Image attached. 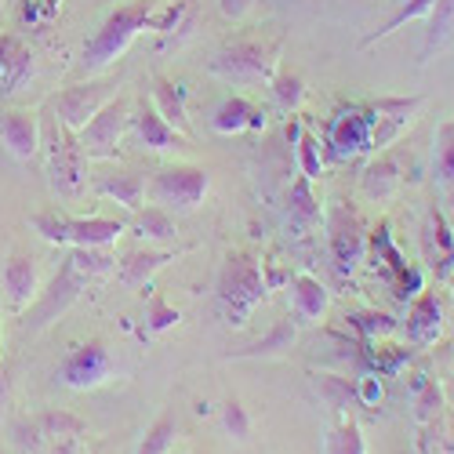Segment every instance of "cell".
Segmentation results:
<instances>
[{
  "instance_id": "1",
  "label": "cell",
  "mask_w": 454,
  "mask_h": 454,
  "mask_svg": "<svg viewBox=\"0 0 454 454\" xmlns=\"http://www.w3.org/2000/svg\"><path fill=\"white\" fill-rule=\"evenodd\" d=\"M266 294H270V287H266V277H262V266H258L254 254H247V251L225 254L222 273H218V287H215L225 324L244 327L251 320V313L266 301Z\"/></svg>"
},
{
  "instance_id": "2",
  "label": "cell",
  "mask_w": 454,
  "mask_h": 454,
  "mask_svg": "<svg viewBox=\"0 0 454 454\" xmlns=\"http://www.w3.org/2000/svg\"><path fill=\"white\" fill-rule=\"evenodd\" d=\"M149 19H153V8H149L145 0H138V4H124V8L113 12L98 26V33L84 44V59H81L84 73H102L106 66L117 62L131 48L135 36L149 26Z\"/></svg>"
},
{
  "instance_id": "3",
  "label": "cell",
  "mask_w": 454,
  "mask_h": 454,
  "mask_svg": "<svg viewBox=\"0 0 454 454\" xmlns=\"http://www.w3.org/2000/svg\"><path fill=\"white\" fill-rule=\"evenodd\" d=\"M88 287V277L73 266V258L66 254L62 262H59V270H55V277L48 280V287L33 298V306H29V313L19 320V334L22 338H33V334H41V331H48L73 301L81 298V291Z\"/></svg>"
},
{
  "instance_id": "4",
  "label": "cell",
  "mask_w": 454,
  "mask_h": 454,
  "mask_svg": "<svg viewBox=\"0 0 454 454\" xmlns=\"http://www.w3.org/2000/svg\"><path fill=\"white\" fill-rule=\"evenodd\" d=\"M41 142H48V182L51 193L62 200H77L84 193L88 182V168H84V149L81 138L69 128H62L59 121H51L48 131H41Z\"/></svg>"
},
{
  "instance_id": "5",
  "label": "cell",
  "mask_w": 454,
  "mask_h": 454,
  "mask_svg": "<svg viewBox=\"0 0 454 454\" xmlns=\"http://www.w3.org/2000/svg\"><path fill=\"white\" fill-rule=\"evenodd\" d=\"M207 69L230 84H262V81H273L277 48H266L258 41H237L218 48Z\"/></svg>"
},
{
  "instance_id": "6",
  "label": "cell",
  "mask_w": 454,
  "mask_h": 454,
  "mask_svg": "<svg viewBox=\"0 0 454 454\" xmlns=\"http://www.w3.org/2000/svg\"><path fill=\"white\" fill-rule=\"evenodd\" d=\"M211 189V175L204 168L193 164H175V168H160L153 185H149V197L164 211H193Z\"/></svg>"
},
{
  "instance_id": "7",
  "label": "cell",
  "mask_w": 454,
  "mask_h": 454,
  "mask_svg": "<svg viewBox=\"0 0 454 454\" xmlns=\"http://www.w3.org/2000/svg\"><path fill=\"white\" fill-rule=\"evenodd\" d=\"M117 95V81H84V84H73V88H66V91H59L55 98H51V106H55V121L62 124V128H69L73 135H81L84 128H88V121L95 117V113Z\"/></svg>"
},
{
  "instance_id": "8",
  "label": "cell",
  "mask_w": 454,
  "mask_h": 454,
  "mask_svg": "<svg viewBox=\"0 0 454 454\" xmlns=\"http://www.w3.org/2000/svg\"><path fill=\"white\" fill-rule=\"evenodd\" d=\"M131 124V102L124 95L109 98L95 117L88 121V128L81 131V149L84 157H95V160H106V157H117V145L124 138Z\"/></svg>"
},
{
  "instance_id": "9",
  "label": "cell",
  "mask_w": 454,
  "mask_h": 454,
  "mask_svg": "<svg viewBox=\"0 0 454 454\" xmlns=\"http://www.w3.org/2000/svg\"><path fill=\"white\" fill-rule=\"evenodd\" d=\"M117 364H113V353L102 342H84V346H73L62 364H59V382L69 389H98L106 386Z\"/></svg>"
},
{
  "instance_id": "10",
  "label": "cell",
  "mask_w": 454,
  "mask_h": 454,
  "mask_svg": "<svg viewBox=\"0 0 454 454\" xmlns=\"http://www.w3.org/2000/svg\"><path fill=\"white\" fill-rule=\"evenodd\" d=\"M327 145L334 160L371 149V106H342L327 124Z\"/></svg>"
},
{
  "instance_id": "11",
  "label": "cell",
  "mask_w": 454,
  "mask_h": 454,
  "mask_svg": "<svg viewBox=\"0 0 454 454\" xmlns=\"http://www.w3.org/2000/svg\"><path fill=\"white\" fill-rule=\"evenodd\" d=\"M327 244H331V254L342 270L360 266V258L367 251V233H364L360 215L342 207V204H334L327 211Z\"/></svg>"
},
{
  "instance_id": "12",
  "label": "cell",
  "mask_w": 454,
  "mask_h": 454,
  "mask_svg": "<svg viewBox=\"0 0 454 454\" xmlns=\"http://www.w3.org/2000/svg\"><path fill=\"white\" fill-rule=\"evenodd\" d=\"M426 106L422 95L414 98H374L371 102V149H386L400 131L414 121V113Z\"/></svg>"
},
{
  "instance_id": "13",
  "label": "cell",
  "mask_w": 454,
  "mask_h": 454,
  "mask_svg": "<svg viewBox=\"0 0 454 454\" xmlns=\"http://www.w3.org/2000/svg\"><path fill=\"white\" fill-rule=\"evenodd\" d=\"M0 287H4V298L12 313H26L33 306V298L41 294V277H36V258L26 251L8 254L4 270H0Z\"/></svg>"
},
{
  "instance_id": "14",
  "label": "cell",
  "mask_w": 454,
  "mask_h": 454,
  "mask_svg": "<svg viewBox=\"0 0 454 454\" xmlns=\"http://www.w3.org/2000/svg\"><path fill=\"white\" fill-rule=\"evenodd\" d=\"M0 142L8 145L15 160H33L41 149V121L33 109H8L0 113Z\"/></svg>"
},
{
  "instance_id": "15",
  "label": "cell",
  "mask_w": 454,
  "mask_h": 454,
  "mask_svg": "<svg viewBox=\"0 0 454 454\" xmlns=\"http://www.w3.org/2000/svg\"><path fill=\"white\" fill-rule=\"evenodd\" d=\"M131 124H135L138 142H142L145 149H153V153H171V149H185V145H189V138H185L182 131H175V128L160 117L153 102H142V106L135 109Z\"/></svg>"
},
{
  "instance_id": "16",
  "label": "cell",
  "mask_w": 454,
  "mask_h": 454,
  "mask_svg": "<svg viewBox=\"0 0 454 454\" xmlns=\"http://www.w3.org/2000/svg\"><path fill=\"white\" fill-rule=\"evenodd\" d=\"M33 73H36L33 51L19 41L15 33H0V91L4 95L19 91Z\"/></svg>"
},
{
  "instance_id": "17",
  "label": "cell",
  "mask_w": 454,
  "mask_h": 454,
  "mask_svg": "<svg viewBox=\"0 0 454 454\" xmlns=\"http://www.w3.org/2000/svg\"><path fill=\"white\" fill-rule=\"evenodd\" d=\"M124 218H69V247H113L117 237H124Z\"/></svg>"
},
{
  "instance_id": "18",
  "label": "cell",
  "mask_w": 454,
  "mask_h": 454,
  "mask_svg": "<svg viewBox=\"0 0 454 454\" xmlns=\"http://www.w3.org/2000/svg\"><path fill=\"white\" fill-rule=\"evenodd\" d=\"M287 287H291V317L298 324H313V320H320L327 313L331 298H327V287L317 277L298 273V277L287 280Z\"/></svg>"
},
{
  "instance_id": "19",
  "label": "cell",
  "mask_w": 454,
  "mask_h": 454,
  "mask_svg": "<svg viewBox=\"0 0 454 454\" xmlns=\"http://www.w3.org/2000/svg\"><path fill=\"white\" fill-rule=\"evenodd\" d=\"M95 193L138 211L142 197H145V178L138 171H131V168H117V171H106V175L95 178Z\"/></svg>"
},
{
  "instance_id": "20",
  "label": "cell",
  "mask_w": 454,
  "mask_h": 454,
  "mask_svg": "<svg viewBox=\"0 0 454 454\" xmlns=\"http://www.w3.org/2000/svg\"><path fill=\"white\" fill-rule=\"evenodd\" d=\"M211 124H215V131H222V135H240V131H247V128H266V113H258L247 98L233 95V98L218 102Z\"/></svg>"
},
{
  "instance_id": "21",
  "label": "cell",
  "mask_w": 454,
  "mask_h": 454,
  "mask_svg": "<svg viewBox=\"0 0 454 454\" xmlns=\"http://www.w3.org/2000/svg\"><path fill=\"white\" fill-rule=\"evenodd\" d=\"M182 251H131L117 262V270H121V284L124 287H142L153 280L157 270H164L168 262H175Z\"/></svg>"
},
{
  "instance_id": "22",
  "label": "cell",
  "mask_w": 454,
  "mask_h": 454,
  "mask_svg": "<svg viewBox=\"0 0 454 454\" xmlns=\"http://www.w3.org/2000/svg\"><path fill=\"white\" fill-rule=\"evenodd\" d=\"M287 218H291V225L298 233L313 230V225L320 222V204L313 197V185H309L306 175H298L291 182V189H287Z\"/></svg>"
},
{
  "instance_id": "23",
  "label": "cell",
  "mask_w": 454,
  "mask_h": 454,
  "mask_svg": "<svg viewBox=\"0 0 454 454\" xmlns=\"http://www.w3.org/2000/svg\"><path fill=\"white\" fill-rule=\"evenodd\" d=\"M407 334H411V342H419V346L436 342V334H440V301H436V294L426 291L411 306V313H407Z\"/></svg>"
},
{
  "instance_id": "24",
  "label": "cell",
  "mask_w": 454,
  "mask_h": 454,
  "mask_svg": "<svg viewBox=\"0 0 454 454\" xmlns=\"http://www.w3.org/2000/svg\"><path fill=\"white\" fill-rule=\"evenodd\" d=\"M294 334H298L294 320H277V324L270 327V334H266V338H258V342H251V346H244V349H233V353H230V360H258V356H280L284 349H291V346H294Z\"/></svg>"
},
{
  "instance_id": "25",
  "label": "cell",
  "mask_w": 454,
  "mask_h": 454,
  "mask_svg": "<svg viewBox=\"0 0 454 454\" xmlns=\"http://www.w3.org/2000/svg\"><path fill=\"white\" fill-rule=\"evenodd\" d=\"M153 106H157V113L160 117L175 128V131H182L185 138H189V117H185V88L182 84H171V81H164V77H157L153 81Z\"/></svg>"
},
{
  "instance_id": "26",
  "label": "cell",
  "mask_w": 454,
  "mask_h": 454,
  "mask_svg": "<svg viewBox=\"0 0 454 454\" xmlns=\"http://www.w3.org/2000/svg\"><path fill=\"white\" fill-rule=\"evenodd\" d=\"M454 41V0H436L429 8V29H426V44H422V62L433 59L443 44Z\"/></svg>"
},
{
  "instance_id": "27",
  "label": "cell",
  "mask_w": 454,
  "mask_h": 454,
  "mask_svg": "<svg viewBox=\"0 0 454 454\" xmlns=\"http://www.w3.org/2000/svg\"><path fill=\"white\" fill-rule=\"evenodd\" d=\"M426 244H429V254L436 258L433 266H436V277L447 280L450 270H454V240H450V230H447V222L440 211L429 215V225H426Z\"/></svg>"
},
{
  "instance_id": "28",
  "label": "cell",
  "mask_w": 454,
  "mask_h": 454,
  "mask_svg": "<svg viewBox=\"0 0 454 454\" xmlns=\"http://www.w3.org/2000/svg\"><path fill=\"white\" fill-rule=\"evenodd\" d=\"M317 393L338 414H349L353 407H360L356 382H349V378H342V374H317Z\"/></svg>"
},
{
  "instance_id": "29",
  "label": "cell",
  "mask_w": 454,
  "mask_h": 454,
  "mask_svg": "<svg viewBox=\"0 0 454 454\" xmlns=\"http://www.w3.org/2000/svg\"><path fill=\"white\" fill-rule=\"evenodd\" d=\"M400 189V168L393 157H378L367 171H364V193L374 200H389Z\"/></svg>"
},
{
  "instance_id": "30",
  "label": "cell",
  "mask_w": 454,
  "mask_h": 454,
  "mask_svg": "<svg viewBox=\"0 0 454 454\" xmlns=\"http://www.w3.org/2000/svg\"><path fill=\"white\" fill-rule=\"evenodd\" d=\"M69 258H73V266H77L88 280L109 277L113 270H117V254H113L109 247H73Z\"/></svg>"
},
{
  "instance_id": "31",
  "label": "cell",
  "mask_w": 454,
  "mask_h": 454,
  "mask_svg": "<svg viewBox=\"0 0 454 454\" xmlns=\"http://www.w3.org/2000/svg\"><path fill=\"white\" fill-rule=\"evenodd\" d=\"M436 4V0H407V4L382 26V29H374V33H367L364 41H360V48H371V44H378V41H386V36H393L400 26H407V22H414V19H422V15H429V8Z\"/></svg>"
},
{
  "instance_id": "32",
  "label": "cell",
  "mask_w": 454,
  "mask_h": 454,
  "mask_svg": "<svg viewBox=\"0 0 454 454\" xmlns=\"http://www.w3.org/2000/svg\"><path fill=\"white\" fill-rule=\"evenodd\" d=\"M135 230H138V237H149V240H175V237H178L175 218H171L164 207H157V204L145 207V211H138Z\"/></svg>"
},
{
  "instance_id": "33",
  "label": "cell",
  "mask_w": 454,
  "mask_h": 454,
  "mask_svg": "<svg viewBox=\"0 0 454 454\" xmlns=\"http://www.w3.org/2000/svg\"><path fill=\"white\" fill-rule=\"evenodd\" d=\"M41 429L48 440H73V436H84V419H77V414H69V411H44L41 419Z\"/></svg>"
},
{
  "instance_id": "34",
  "label": "cell",
  "mask_w": 454,
  "mask_h": 454,
  "mask_svg": "<svg viewBox=\"0 0 454 454\" xmlns=\"http://www.w3.org/2000/svg\"><path fill=\"white\" fill-rule=\"evenodd\" d=\"M324 454H367L364 450V433L360 426L349 419V422H338L327 440H324Z\"/></svg>"
},
{
  "instance_id": "35",
  "label": "cell",
  "mask_w": 454,
  "mask_h": 454,
  "mask_svg": "<svg viewBox=\"0 0 454 454\" xmlns=\"http://www.w3.org/2000/svg\"><path fill=\"white\" fill-rule=\"evenodd\" d=\"M33 233H41L48 244L55 247H69V215H59V211H41L29 218Z\"/></svg>"
},
{
  "instance_id": "36",
  "label": "cell",
  "mask_w": 454,
  "mask_h": 454,
  "mask_svg": "<svg viewBox=\"0 0 454 454\" xmlns=\"http://www.w3.org/2000/svg\"><path fill=\"white\" fill-rule=\"evenodd\" d=\"M175 440H178V422L171 419V414H164V419H157L153 426H149L138 454H168L175 447Z\"/></svg>"
},
{
  "instance_id": "37",
  "label": "cell",
  "mask_w": 454,
  "mask_h": 454,
  "mask_svg": "<svg viewBox=\"0 0 454 454\" xmlns=\"http://www.w3.org/2000/svg\"><path fill=\"white\" fill-rule=\"evenodd\" d=\"M8 433H12V443L22 454H44L48 436H44V429H41V422H36V419H19V422H12Z\"/></svg>"
},
{
  "instance_id": "38",
  "label": "cell",
  "mask_w": 454,
  "mask_h": 454,
  "mask_svg": "<svg viewBox=\"0 0 454 454\" xmlns=\"http://www.w3.org/2000/svg\"><path fill=\"white\" fill-rule=\"evenodd\" d=\"M436 178L454 185V121L440 124L436 131Z\"/></svg>"
},
{
  "instance_id": "39",
  "label": "cell",
  "mask_w": 454,
  "mask_h": 454,
  "mask_svg": "<svg viewBox=\"0 0 454 454\" xmlns=\"http://www.w3.org/2000/svg\"><path fill=\"white\" fill-rule=\"evenodd\" d=\"M273 98L280 109H298L301 98H306V81L298 77V73H280V77H273Z\"/></svg>"
},
{
  "instance_id": "40",
  "label": "cell",
  "mask_w": 454,
  "mask_h": 454,
  "mask_svg": "<svg viewBox=\"0 0 454 454\" xmlns=\"http://www.w3.org/2000/svg\"><path fill=\"white\" fill-rule=\"evenodd\" d=\"M178 320H182V313H178L175 306H168L160 294L149 298V309H145V331H149V334H160V331L175 327Z\"/></svg>"
},
{
  "instance_id": "41",
  "label": "cell",
  "mask_w": 454,
  "mask_h": 454,
  "mask_svg": "<svg viewBox=\"0 0 454 454\" xmlns=\"http://www.w3.org/2000/svg\"><path fill=\"white\" fill-rule=\"evenodd\" d=\"M353 331H360L364 338H378V334H393L396 331V320L386 317V313H349L346 317Z\"/></svg>"
},
{
  "instance_id": "42",
  "label": "cell",
  "mask_w": 454,
  "mask_h": 454,
  "mask_svg": "<svg viewBox=\"0 0 454 454\" xmlns=\"http://www.w3.org/2000/svg\"><path fill=\"white\" fill-rule=\"evenodd\" d=\"M298 168L309 182L324 175V160H320V145L313 135H298Z\"/></svg>"
},
{
  "instance_id": "43",
  "label": "cell",
  "mask_w": 454,
  "mask_h": 454,
  "mask_svg": "<svg viewBox=\"0 0 454 454\" xmlns=\"http://www.w3.org/2000/svg\"><path fill=\"white\" fill-rule=\"evenodd\" d=\"M222 426H225V433H230L233 440H247L251 436V419H247V411H244L240 400L222 403Z\"/></svg>"
},
{
  "instance_id": "44",
  "label": "cell",
  "mask_w": 454,
  "mask_h": 454,
  "mask_svg": "<svg viewBox=\"0 0 454 454\" xmlns=\"http://www.w3.org/2000/svg\"><path fill=\"white\" fill-rule=\"evenodd\" d=\"M414 389H419V400H414V403H419V419L426 422V419H433L436 407H440V393H436L433 382H419Z\"/></svg>"
},
{
  "instance_id": "45",
  "label": "cell",
  "mask_w": 454,
  "mask_h": 454,
  "mask_svg": "<svg viewBox=\"0 0 454 454\" xmlns=\"http://www.w3.org/2000/svg\"><path fill=\"white\" fill-rule=\"evenodd\" d=\"M356 393H360V407H374L378 400H382V382H378L374 374L356 378Z\"/></svg>"
},
{
  "instance_id": "46",
  "label": "cell",
  "mask_w": 454,
  "mask_h": 454,
  "mask_svg": "<svg viewBox=\"0 0 454 454\" xmlns=\"http://www.w3.org/2000/svg\"><path fill=\"white\" fill-rule=\"evenodd\" d=\"M182 15H185V0H178V4H171L164 15H153V19H149V26L160 29V33H171V29L182 22Z\"/></svg>"
},
{
  "instance_id": "47",
  "label": "cell",
  "mask_w": 454,
  "mask_h": 454,
  "mask_svg": "<svg viewBox=\"0 0 454 454\" xmlns=\"http://www.w3.org/2000/svg\"><path fill=\"white\" fill-rule=\"evenodd\" d=\"M251 8H254V0H218V12L225 19H244Z\"/></svg>"
},
{
  "instance_id": "48",
  "label": "cell",
  "mask_w": 454,
  "mask_h": 454,
  "mask_svg": "<svg viewBox=\"0 0 454 454\" xmlns=\"http://www.w3.org/2000/svg\"><path fill=\"white\" fill-rule=\"evenodd\" d=\"M48 454H81V436H73V440H55V447Z\"/></svg>"
},
{
  "instance_id": "49",
  "label": "cell",
  "mask_w": 454,
  "mask_h": 454,
  "mask_svg": "<svg viewBox=\"0 0 454 454\" xmlns=\"http://www.w3.org/2000/svg\"><path fill=\"white\" fill-rule=\"evenodd\" d=\"M443 450H447V454H454V422H450V433L443 436Z\"/></svg>"
},
{
  "instance_id": "50",
  "label": "cell",
  "mask_w": 454,
  "mask_h": 454,
  "mask_svg": "<svg viewBox=\"0 0 454 454\" xmlns=\"http://www.w3.org/2000/svg\"><path fill=\"white\" fill-rule=\"evenodd\" d=\"M0 396H4V349H0Z\"/></svg>"
}]
</instances>
